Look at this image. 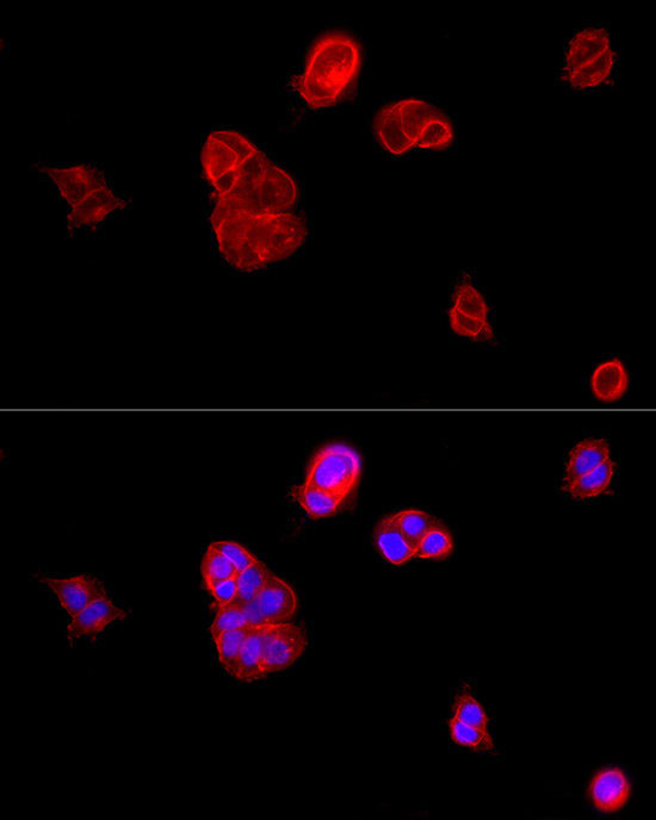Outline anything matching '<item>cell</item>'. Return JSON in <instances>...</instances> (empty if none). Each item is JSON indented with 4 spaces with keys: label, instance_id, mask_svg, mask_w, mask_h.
I'll return each instance as SVG.
<instances>
[{
    "label": "cell",
    "instance_id": "cell-7",
    "mask_svg": "<svg viewBox=\"0 0 656 820\" xmlns=\"http://www.w3.org/2000/svg\"><path fill=\"white\" fill-rule=\"evenodd\" d=\"M244 606L253 625L288 623L299 610V598L289 582L272 575L257 598Z\"/></svg>",
    "mask_w": 656,
    "mask_h": 820
},
{
    "label": "cell",
    "instance_id": "cell-16",
    "mask_svg": "<svg viewBox=\"0 0 656 820\" xmlns=\"http://www.w3.org/2000/svg\"><path fill=\"white\" fill-rule=\"evenodd\" d=\"M610 458V445L605 439L581 440L568 453L563 480H571V478L586 474Z\"/></svg>",
    "mask_w": 656,
    "mask_h": 820
},
{
    "label": "cell",
    "instance_id": "cell-17",
    "mask_svg": "<svg viewBox=\"0 0 656 820\" xmlns=\"http://www.w3.org/2000/svg\"><path fill=\"white\" fill-rule=\"evenodd\" d=\"M265 625H253L247 635L239 657L237 673L234 679L251 683L265 679L264 675V639Z\"/></svg>",
    "mask_w": 656,
    "mask_h": 820
},
{
    "label": "cell",
    "instance_id": "cell-23",
    "mask_svg": "<svg viewBox=\"0 0 656 820\" xmlns=\"http://www.w3.org/2000/svg\"><path fill=\"white\" fill-rule=\"evenodd\" d=\"M252 627V626H251ZM251 627L219 633L213 637L219 662L225 672L234 677L237 673L239 657Z\"/></svg>",
    "mask_w": 656,
    "mask_h": 820
},
{
    "label": "cell",
    "instance_id": "cell-5",
    "mask_svg": "<svg viewBox=\"0 0 656 820\" xmlns=\"http://www.w3.org/2000/svg\"><path fill=\"white\" fill-rule=\"evenodd\" d=\"M309 644L307 631L294 623L266 624L264 639V675L292 668L305 654Z\"/></svg>",
    "mask_w": 656,
    "mask_h": 820
},
{
    "label": "cell",
    "instance_id": "cell-26",
    "mask_svg": "<svg viewBox=\"0 0 656 820\" xmlns=\"http://www.w3.org/2000/svg\"><path fill=\"white\" fill-rule=\"evenodd\" d=\"M455 140V130L449 118L441 111L433 115L426 122L422 133L419 135L417 148L420 149H445L453 145Z\"/></svg>",
    "mask_w": 656,
    "mask_h": 820
},
{
    "label": "cell",
    "instance_id": "cell-34",
    "mask_svg": "<svg viewBox=\"0 0 656 820\" xmlns=\"http://www.w3.org/2000/svg\"><path fill=\"white\" fill-rule=\"evenodd\" d=\"M204 588L212 595L216 606H226L237 601L238 585L235 579L207 583V585H204Z\"/></svg>",
    "mask_w": 656,
    "mask_h": 820
},
{
    "label": "cell",
    "instance_id": "cell-8",
    "mask_svg": "<svg viewBox=\"0 0 656 820\" xmlns=\"http://www.w3.org/2000/svg\"><path fill=\"white\" fill-rule=\"evenodd\" d=\"M127 198L117 194L109 182L86 196L83 201L68 209L66 216L68 233L74 234L79 229L96 228L107 221L111 215L128 208Z\"/></svg>",
    "mask_w": 656,
    "mask_h": 820
},
{
    "label": "cell",
    "instance_id": "cell-12",
    "mask_svg": "<svg viewBox=\"0 0 656 820\" xmlns=\"http://www.w3.org/2000/svg\"><path fill=\"white\" fill-rule=\"evenodd\" d=\"M630 792V782L623 770L606 768L600 770L592 779L589 798L598 811L614 813L627 804Z\"/></svg>",
    "mask_w": 656,
    "mask_h": 820
},
{
    "label": "cell",
    "instance_id": "cell-22",
    "mask_svg": "<svg viewBox=\"0 0 656 820\" xmlns=\"http://www.w3.org/2000/svg\"><path fill=\"white\" fill-rule=\"evenodd\" d=\"M449 323L456 335L475 341V343H490L495 338L490 320L476 318L455 307L449 310Z\"/></svg>",
    "mask_w": 656,
    "mask_h": 820
},
{
    "label": "cell",
    "instance_id": "cell-31",
    "mask_svg": "<svg viewBox=\"0 0 656 820\" xmlns=\"http://www.w3.org/2000/svg\"><path fill=\"white\" fill-rule=\"evenodd\" d=\"M253 626L249 613L244 605L233 604L226 606H216V613L212 625H210V635L212 638L221 632L245 629Z\"/></svg>",
    "mask_w": 656,
    "mask_h": 820
},
{
    "label": "cell",
    "instance_id": "cell-28",
    "mask_svg": "<svg viewBox=\"0 0 656 820\" xmlns=\"http://www.w3.org/2000/svg\"><path fill=\"white\" fill-rule=\"evenodd\" d=\"M449 731L451 739L461 747L480 751H492L494 748L490 731L462 723L454 717L450 719Z\"/></svg>",
    "mask_w": 656,
    "mask_h": 820
},
{
    "label": "cell",
    "instance_id": "cell-3",
    "mask_svg": "<svg viewBox=\"0 0 656 820\" xmlns=\"http://www.w3.org/2000/svg\"><path fill=\"white\" fill-rule=\"evenodd\" d=\"M214 207L250 213H288L299 202V186L280 165L257 148L213 184Z\"/></svg>",
    "mask_w": 656,
    "mask_h": 820
},
{
    "label": "cell",
    "instance_id": "cell-30",
    "mask_svg": "<svg viewBox=\"0 0 656 820\" xmlns=\"http://www.w3.org/2000/svg\"><path fill=\"white\" fill-rule=\"evenodd\" d=\"M461 312L476 318L490 320L491 308L486 298L473 284L463 282L457 285L453 295V306Z\"/></svg>",
    "mask_w": 656,
    "mask_h": 820
},
{
    "label": "cell",
    "instance_id": "cell-15",
    "mask_svg": "<svg viewBox=\"0 0 656 820\" xmlns=\"http://www.w3.org/2000/svg\"><path fill=\"white\" fill-rule=\"evenodd\" d=\"M615 474L616 464L610 458L586 474L563 480L561 489L575 500L596 499L609 492Z\"/></svg>",
    "mask_w": 656,
    "mask_h": 820
},
{
    "label": "cell",
    "instance_id": "cell-24",
    "mask_svg": "<svg viewBox=\"0 0 656 820\" xmlns=\"http://www.w3.org/2000/svg\"><path fill=\"white\" fill-rule=\"evenodd\" d=\"M455 542L449 528L441 523L433 526L416 546V557L442 561L453 554Z\"/></svg>",
    "mask_w": 656,
    "mask_h": 820
},
{
    "label": "cell",
    "instance_id": "cell-32",
    "mask_svg": "<svg viewBox=\"0 0 656 820\" xmlns=\"http://www.w3.org/2000/svg\"><path fill=\"white\" fill-rule=\"evenodd\" d=\"M203 585L216 581L235 579L238 575L237 569L228 561L213 544H210L204 554L201 565Z\"/></svg>",
    "mask_w": 656,
    "mask_h": 820
},
{
    "label": "cell",
    "instance_id": "cell-6",
    "mask_svg": "<svg viewBox=\"0 0 656 820\" xmlns=\"http://www.w3.org/2000/svg\"><path fill=\"white\" fill-rule=\"evenodd\" d=\"M36 169L51 180L68 208L83 201L98 186L108 182L104 171L97 165H39Z\"/></svg>",
    "mask_w": 656,
    "mask_h": 820
},
{
    "label": "cell",
    "instance_id": "cell-1",
    "mask_svg": "<svg viewBox=\"0 0 656 820\" xmlns=\"http://www.w3.org/2000/svg\"><path fill=\"white\" fill-rule=\"evenodd\" d=\"M209 223L222 259L246 273L293 257L309 233L306 220L294 211L262 214L214 207Z\"/></svg>",
    "mask_w": 656,
    "mask_h": 820
},
{
    "label": "cell",
    "instance_id": "cell-14",
    "mask_svg": "<svg viewBox=\"0 0 656 820\" xmlns=\"http://www.w3.org/2000/svg\"><path fill=\"white\" fill-rule=\"evenodd\" d=\"M373 542L376 550L389 564L404 565L416 557V546L399 530L389 515L377 521Z\"/></svg>",
    "mask_w": 656,
    "mask_h": 820
},
{
    "label": "cell",
    "instance_id": "cell-29",
    "mask_svg": "<svg viewBox=\"0 0 656 820\" xmlns=\"http://www.w3.org/2000/svg\"><path fill=\"white\" fill-rule=\"evenodd\" d=\"M453 714L454 718L459 719L462 723L488 731L490 719H488L485 708L468 691H461L455 695Z\"/></svg>",
    "mask_w": 656,
    "mask_h": 820
},
{
    "label": "cell",
    "instance_id": "cell-27",
    "mask_svg": "<svg viewBox=\"0 0 656 820\" xmlns=\"http://www.w3.org/2000/svg\"><path fill=\"white\" fill-rule=\"evenodd\" d=\"M274 575L268 567L261 562L251 565V567L240 571L235 580L238 585L237 604L249 605L262 592L270 577Z\"/></svg>",
    "mask_w": 656,
    "mask_h": 820
},
{
    "label": "cell",
    "instance_id": "cell-4",
    "mask_svg": "<svg viewBox=\"0 0 656 820\" xmlns=\"http://www.w3.org/2000/svg\"><path fill=\"white\" fill-rule=\"evenodd\" d=\"M362 474L363 457L357 447L348 441L333 440L315 450L303 483L326 490L348 503L355 498Z\"/></svg>",
    "mask_w": 656,
    "mask_h": 820
},
{
    "label": "cell",
    "instance_id": "cell-13",
    "mask_svg": "<svg viewBox=\"0 0 656 820\" xmlns=\"http://www.w3.org/2000/svg\"><path fill=\"white\" fill-rule=\"evenodd\" d=\"M590 384L592 393L599 402L620 401L629 389L627 366L620 358L605 360L594 369Z\"/></svg>",
    "mask_w": 656,
    "mask_h": 820
},
{
    "label": "cell",
    "instance_id": "cell-11",
    "mask_svg": "<svg viewBox=\"0 0 656 820\" xmlns=\"http://www.w3.org/2000/svg\"><path fill=\"white\" fill-rule=\"evenodd\" d=\"M610 49V36L605 28L591 26L579 30L568 42L562 79L566 80Z\"/></svg>",
    "mask_w": 656,
    "mask_h": 820
},
{
    "label": "cell",
    "instance_id": "cell-2",
    "mask_svg": "<svg viewBox=\"0 0 656 820\" xmlns=\"http://www.w3.org/2000/svg\"><path fill=\"white\" fill-rule=\"evenodd\" d=\"M363 51L360 41L344 30H331L308 49L296 89L312 109L333 107L348 97L360 78Z\"/></svg>",
    "mask_w": 656,
    "mask_h": 820
},
{
    "label": "cell",
    "instance_id": "cell-20",
    "mask_svg": "<svg viewBox=\"0 0 656 820\" xmlns=\"http://www.w3.org/2000/svg\"><path fill=\"white\" fill-rule=\"evenodd\" d=\"M393 105L406 138L410 140L414 148H417L419 135L426 122L439 113V110L435 105L420 98L400 99V101L393 102Z\"/></svg>",
    "mask_w": 656,
    "mask_h": 820
},
{
    "label": "cell",
    "instance_id": "cell-25",
    "mask_svg": "<svg viewBox=\"0 0 656 820\" xmlns=\"http://www.w3.org/2000/svg\"><path fill=\"white\" fill-rule=\"evenodd\" d=\"M389 517L414 546H417L420 539L439 523L432 514L417 508L402 509V511L389 514Z\"/></svg>",
    "mask_w": 656,
    "mask_h": 820
},
{
    "label": "cell",
    "instance_id": "cell-9",
    "mask_svg": "<svg viewBox=\"0 0 656 820\" xmlns=\"http://www.w3.org/2000/svg\"><path fill=\"white\" fill-rule=\"evenodd\" d=\"M129 612L110 598L107 590L92 600L84 610L70 618L67 638L71 644L83 638H96L117 621L128 618Z\"/></svg>",
    "mask_w": 656,
    "mask_h": 820
},
{
    "label": "cell",
    "instance_id": "cell-10",
    "mask_svg": "<svg viewBox=\"0 0 656 820\" xmlns=\"http://www.w3.org/2000/svg\"><path fill=\"white\" fill-rule=\"evenodd\" d=\"M40 581L57 596L59 604L70 618L84 610L105 590L103 582L90 574L65 577L46 576L41 577Z\"/></svg>",
    "mask_w": 656,
    "mask_h": 820
},
{
    "label": "cell",
    "instance_id": "cell-18",
    "mask_svg": "<svg viewBox=\"0 0 656 820\" xmlns=\"http://www.w3.org/2000/svg\"><path fill=\"white\" fill-rule=\"evenodd\" d=\"M290 495L299 503L303 511L313 519L331 518L345 507L344 500L326 490L303 483L290 490Z\"/></svg>",
    "mask_w": 656,
    "mask_h": 820
},
{
    "label": "cell",
    "instance_id": "cell-19",
    "mask_svg": "<svg viewBox=\"0 0 656 820\" xmlns=\"http://www.w3.org/2000/svg\"><path fill=\"white\" fill-rule=\"evenodd\" d=\"M375 134L382 148L389 154L396 155V157L410 153L414 149L401 128L393 103L385 105L377 113Z\"/></svg>",
    "mask_w": 656,
    "mask_h": 820
},
{
    "label": "cell",
    "instance_id": "cell-21",
    "mask_svg": "<svg viewBox=\"0 0 656 820\" xmlns=\"http://www.w3.org/2000/svg\"><path fill=\"white\" fill-rule=\"evenodd\" d=\"M616 65L615 52H605L603 55L590 64L581 67L580 70L569 76L565 82L577 90H590L608 83L614 74Z\"/></svg>",
    "mask_w": 656,
    "mask_h": 820
},
{
    "label": "cell",
    "instance_id": "cell-33",
    "mask_svg": "<svg viewBox=\"0 0 656 820\" xmlns=\"http://www.w3.org/2000/svg\"><path fill=\"white\" fill-rule=\"evenodd\" d=\"M212 544L228 558V561L234 565L238 573L259 561L250 550H247L244 545L234 542V540H218V542Z\"/></svg>",
    "mask_w": 656,
    "mask_h": 820
}]
</instances>
